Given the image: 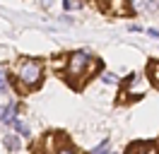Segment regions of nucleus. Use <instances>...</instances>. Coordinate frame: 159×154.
Wrapping results in <instances>:
<instances>
[{"label":"nucleus","mask_w":159,"mask_h":154,"mask_svg":"<svg viewBox=\"0 0 159 154\" xmlns=\"http://www.w3.org/2000/svg\"><path fill=\"white\" fill-rule=\"evenodd\" d=\"M20 116V104L17 101H10V104H0V125L10 128L12 120Z\"/></svg>","instance_id":"4"},{"label":"nucleus","mask_w":159,"mask_h":154,"mask_svg":"<svg viewBox=\"0 0 159 154\" xmlns=\"http://www.w3.org/2000/svg\"><path fill=\"white\" fill-rule=\"evenodd\" d=\"M10 92H12V72L0 67V94H10Z\"/></svg>","instance_id":"8"},{"label":"nucleus","mask_w":159,"mask_h":154,"mask_svg":"<svg viewBox=\"0 0 159 154\" xmlns=\"http://www.w3.org/2000/svg\"><path fill=\"white\" fill-rule=\"evenodd\" d=\"M12 130H15V133L17 135H22V137H24V140H29L31 137V130H29V123H24V120H22L20 116H17V118H15V120H12V125H10Z\"/></svg>","instance_id":"7"},{"label":"nucleus","mask_w":159,"mask_h":154,"mask_svg":"<svg viewBox=\"0 0 159 154\" xmlns=\"http://www.w3.org/2000/svg\"><path fill=\"white\" fill-rule=\"evenodd\" d=\"M99 79L104 82V84H111V87H118L120 84V77L116 75V72H111V70H101V72H99Z\"/></svg>","instance_id":"9"},{"label":"nucleus","mask_w":159,"mask_h":154,"mask_svg":"<svg viewBox=\"0 0 159 154\" xmlns=\"http://www.w3.org/2000/svg\"><path fill=\"white\" fill-rule=\"evenodd\" d=\"M145 34H147V36H152V38H157V41H159V29L149 27V29H145Z\"/></svg>","instance_id":"15"},{"label":"nucleus","mask_w":159,"mask_h":154,"mask_svg":"<svg viewBox=\"0 0 159 154\" xmlns=\"http://www.w3.org/2000/svg\"><path fill=\"white\" fill-rule=\"evenodd\" d=\"M147 75H149V82L159 87V60H152V63H149Z\"/></svg>","instance_id":"10"},{"label":"nucleus","mask_w":159,"mask_h":154,"mask_svg":"<svg viewBox=\"0 0 159 154\" xmlns=\"http://www.w3.org/2000/svg\"><path fill=\"white\" fill-rule=\"evenodd\" d=\"M109 149H111V140H109V137H106V140H101L99 144H94V147H92V152H94V154H106Z\"/></svg>","instance_id":"11"},{"label":"nucleus","mask_w":159,"mask_h":154,"mask_svg":"<svg viewBox=\"0 0 159 154\" xmlns=\"http://www.w3.org/2000/svg\"><path fill=\"white\" fill-rule=\"evenodd\" d=\"M147 7L149 10H159V0H147Z\"/></svg>","instance_id":"16"},{"label":"nucleus","mask_w":159,"mask_h":154,"mask_svg":"<svg viewBox=\"0 0 159 154\" xmlns=\"http://www.w3.org/2000/svg\"><path fill=\"white\" fill-rule=\"evenodd\" d=\"M60 22H65V24H72V17H70V15H63V17H60Z\"/></svg>","instance_id":"18"},{"label":"nucleus","mask_w":159,"mask_h":154,"mask_svg":"<svg viewBox=\"0 0 159 154\" xmlns=\"http://www.w3.org/2000/svg\"><path fill=\"white\" fill-rule=\"evenodd\" d=\"M46 79V63L41 58L22 56L15 60L12 65V92H17L20 96L36 92Z\"/></svg>","instance_id":"1"},{"label":"nucleus","mask_w":159,"mask_h":154,"mask_svg":"<svg viewBox=\"0 0 159 154\" xmlns=\"http://www.w3.org/2000/svg\"><path fill=\"white\" fill-rule=\"evenodd\" d=\"M41 149H46V152H72L75 147L63 133H48L41 140Z\"/></svg>","instance_id":"3"},{"label":"nucleus","mask_w":159,"mask_h":154,"mask_svg":"<svg viewBox=\"0 0 159 154\" xmlns=\"http://www.w3.org/2000/svg\"><path fill=\"white\" fill-rule=\"evenodd\" d=\"M60 5H63L65 12H70V10H82V0H60Z\"/></svg>","instance_id":"12"},{"label":"nucleus","mask_w":159,"mask_h":154,"mask_svg":"<svg viewBox=\"0 0 159 154\" xmlns=\"http://www.w3.org/2000/svg\"><path fill=\"white\" fill-rule=\"evenodd\" d=\"M125 152H159V142L157 140H138V142H130Z\"/></svg>","instance_id":"5"},{"label":"nucleus","mask_w":159,"mask_h":154,"mask_svg":"<svg viewBox=\"0 0 159 154\" xmlns=\"http://www.w3.org/2000/svg\"><path fill=\"white\" fill-rule=\"evenodd\" d=\"M22 135L17 133H7V135H2V147L7 149V152H22Z\"/></svg>","instance_id":"6"},{"label":"nucleus","mask_w":159,"mask_h":154,"mask_svg":"<svg viewBox=\"0 0 159 154\" xmlns=\"http://www.w3.org/2000/svg\"><path fill=\"white\" fill-rule=\"evenodd\" d=\"M65 60H68V56H63V58H56V60H53V67H56V72H63V67H65Z\"/></svg>","instance_id":"13"},{"label":"nucleus","mask_w":159,"mask_h":154,"mask_svg":"<svg viewBox=\"0 0 159 154\" xmlns=\"http://www.w3.org/2000/svg\"><path fill=\"white\" fill-rule=\"evenodd\" d=\"M128 31H133V34H140V31H145V29L140 27L138 22H130V24H128Z\"/></svg>","instance_id":"14"},{"label":"nucleus","mask_w":159,"mask_h":154,"mask_svg":"<svg viewBox=\"0 0 159 154\" xmlns=\"http://www.w3.org/2000/svg\"><path fill=\"white\" fill-rule=\"evenodd\" d=\"M94 70H101V60L94 53H89V51H72V53H68V60H65V67H63L60 75L77 89L92 77Z\"/></svg>","instance_id":"2"},{"label":"nucleus","mask_w":159,"mask_h":154,"mask_svg":"<svg viewBox=\"0 0 159 154\" xmlns=\"http://www.w3.org/2000/svg\"><path fill=\"white\" fill-rule=\"evenodd\" d=\"M51 5H53V0H41V7H43V10H48Z\"/></svg>","instance_id":"17"}]
</instances>
